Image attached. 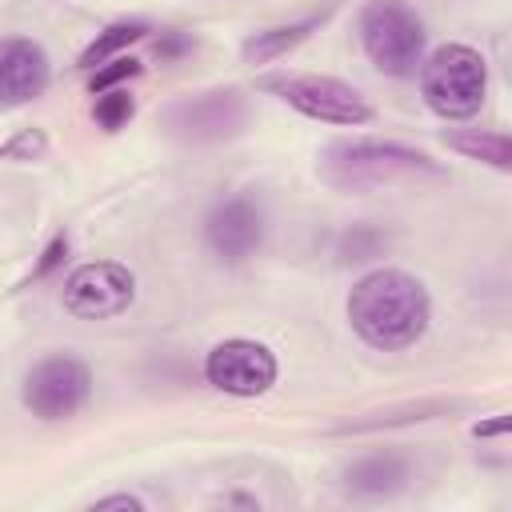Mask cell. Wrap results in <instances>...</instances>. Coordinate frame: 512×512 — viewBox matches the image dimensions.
<instances>
[{
	"label": "cell",
	"instance_id": "11",
	"mask_svg": "<svg viewBox=\"0 0 512 512\" xmlns=\"http://www.w3.org/2000/svg\"><path fill=\"white\" fill-rule=\"evenodd\" d=\"M48 84V56L40 44L8 36L0 40V104H24Z\"/></svg>",
	"mask_w": 512,
	"mask_h": 512
},
{
	"label": "cell",
	"instance_id": "18",
	"mask_svg": "<svg viewBox=\"0 0 512 512\" xmlns=\"http://www.w3.org/2000/svg\"><path fill=\"white\" fill-rule=\"evenodd\" d=\"M64 252H68V240H64V236H56V240H52V244L44 248V256H40V264L32 268V280H40V276H48V272H52V268H56V264L64 260Z\"/></svg>",
	"mask_w": 512,
	"mask_h": 512
},
{
	"label": "cell",
	"instance_id": "8",
	"mask_svg": "<svg viewBox=\"0 0 512 512\" xmlns=\"http://www.w3.org/2000/svg\"><path fill=\"white\" fill-rule=\"evenodd\" d=\"M204 376L208 384H216L220 392L232 396H260L264 388H272L276 380V360L264 344L256 340H224L208 352L204 360Z\"/></svg>",
	"mask_w": 512,
	"mask_h": 512
},
{
	"label": "cell",
	"instance_id": "7",
	"mask_svg": "<svg viewBox=\"0 0 512 512\" xmlns=\"http://www.w3.org/2000/svg\"><path fill=\"white\" fill-rule=\"evenodd\" d=\"M88 392H92V376L72 356H52V360L36 364L24 380V404L44 420H64V416L80 412Z\"/></svg>",
	"mask_w": 512,
	"mask_h": 512
},
{
	"label": "cell",
	"instance_id": "3",
	"mask_svg": "<svg viewBox=\"0 0 512 512\" xmlns=\"http://www.w3.org/2000/svg\"><path fill=\"white\" fill-rule=\"evenodd\" d=\"M360 40L368 60L388 76H416L424 60V24L400 0H372L360 12Z\"/></svg>",
	"mask_w": 512,
	"mask_h": 512
},
{
	"label": "cell",
	"instance_id": "16",
	"mask_svg": "<svg viewBox=\"0 0 512 512\" xmlns=\"http://www.w3.org/2000/svg\"><path fill=\"white\" fill-rule=\"evenodd\" d=\"M92 116H96V124H100V128L116 132V128H120V124H128V116H132V96H128L124 88L96 92V108H92Z\"/></svg>",
	"mask_w": 512,
	"mask_h": 512
},
{
	"label": "cell",
	"instance_id": "14",
	"mask_svg": "<svg viewBox=\"0 0 512 512\" xmlns=\"http://www.w3.org/2000/svg\"><path fill=\"white\" fill-rule=\"evenodd\" d=\"M148 28L140 24V20H124V24H112V28H104L88 48H84V56H80V64L84 68H96V64H104L112 52H120L124 44H132V40H140Z\"/></svg>",
	"mask_w": 512,
	"mask_h": 512
},
{
	"label": "cell",
	"instance_id": "1",
	"mask_svg": "<svg viewBox=\"0 0 512 512\" xmlns=\"http://www.w3.org/2000/svg\"><path fill=\"white\" fill-rule=\"evenodd\" d=\"M348 320L372 348L396 352L424 336L428 328V292L420 280L396 268L364 276L348 296Z\"/></svg>",
	"mask_w": 512,
	"mask_h": 512
},
{
	"label": "cell",
	"instance_id": "15",
	"mask_svg": "<svg viewBox=\"0 0 512 512\" xmlns=\"http://www.w3.org/2000/svg\"><path fill=\"white\" fill-rule=\"evenodd\" d=\"M452 148H460L464 156H476V160H488L496 168H508L512 164V148L504 136H484V132H456L448 136Z\"/></svg>",
	"mask_w": 512,
	"mask_h": 512
},
{
	"label": "cell",
	"instance_id": "6",
	"mask_svg": "<svg viewBox=\"0 0 512 512\" xmlns=\"http://www.w3.org/2000/svg\"><path fill=\"white\" fill-rule=\"evenodd\" d=\"M324 172L336 184H376L396 172H432L424 152L400 144H332L324 152Z\"/></svg>",
	"mask_w": 512,
	"mask_h": 512
},
{
	"label": "cell",
	"instance_id": "19",
	"mask_svg": "<svg viewBox=\"0 0 512 512\" xmlns=\"http://www.w3.org/2000/svg\"><path fill=\"white\" fill-rule=\"evenodd\" d=\"M96 508H140V500L136 496H104V500H96Z\"/></svg>",
	"mask_w": 512,
	"mask_h": 512
},
{
	"label": "cell",
	"instance_id": "12",
	"mask_svg": "<svg viewBox=\"0 0 512 512\" xmlns=\"http://www.w3.org/2000/svg\"><path fill=\"white\" fill-rule=\"evenodd\" d=\"M404 480V460L396 456H368L348 472L352 492H392Z\"/></svg>",
	"mask_w": 512,
	"mask_h": 512
},
{
	"label": "cell",
	"instance_id": "17",
	"mask_svg": "<svg viewBox=\"0 0 512 512\" xmlns=\"http://www.w3.org/2000/svg\"><path fill=\"white\" fill-rule=\"evenodd\" d=\"M140 72V64L132 60V56H120V60H112L108 68H96V76H92V92H108V88H116L120 80H128V76H136Z\"/></svg>",
	"mask_w": 512,
	"mask_h": 512
},
{
	"label": "cell",
	"instance_id": "2",
	"mask_svg": "<svg viewBox=\"0 0 512 512\" xmlns=\"http://www.w3.org/2000/svg\"><path fill=\"white\" fill-rule=\"evenodd\" d=\"M420 88H424L428 108L448 116V120H464V116L480 112L484 88H488V72H484L480 52L468 44L436 48L420 72Z\"/></svg>",
	"mask_w": 512,
	"mask_h": 512
},
{
	"label": "cell",
	"instance_id": "4",
	"mask_svg": "<svg viewBox=\"0 0 512 512\" xmlns=\"http://www.w3.org/2000/svg\"><path fill=\"white\" fill-rule=\"evenodd\" d=\"M132 296H136V280L116 260L80 264L64 280V308L80 320H108V316L124 312L132 304Z\"/></svg>",
	"mask_w": 512,
	"mask_h": 512
},
{
	"label": "cell",
	"instance_id": "9",
	"mask_svg": "<svg viewBox=\"0 0 512 512\" xmlns=\"http://www.w3.org/2000/svg\"><path fill=\"white\" fill-rule=\"evenodd\" d=\"M204 236H208V244H212V252L220 260H244L264 240V212L252 200L232 196V200H224V204H216L208 212Z\"/></svg>",
	"mask_w": 512,
	"mask_h": 512
},
{
	"label": "cell",
	"instance_id": "5",
	"mask_svg": "<svg viewBox=\"0 0 512 512\" xmlns=\"http://www.w3.org/2000/svg\"><path fill=\"white\" fill-rule=\"evenodd\" d=\"M264 88L280 92L304 116H316L328 124H364L372 116L368 100L332 76H272V80H264Z\"/></svg>",
	"mask_w": 512,
	"mask_h": 512
},
{
	"label": "cell",
	"instance_id": "13",
	"mask_svg": "<svg viewBox=\"0 0 512 512\" xmlns=\"http://www.w3.org/2000/svg\"><path fill=\"white\" fill-rule=\"evenodd\" d=\"M312 24H316V20H300V24H288V28L256 32V36L244 44V56H248V60H256V64H264V60H276L280 52H288L292 44H300V40H304V32H308Z\"/></svg>",
	"mask_w": 512,
	"mask_h": 512
},
{
	"label": "cell",
	"instance_id": "10",
	"mask_svg": "<svg viewBox=\"0 0 512 512\" xmlns=\"http://www.w3.org/2000/svg\"><path fill=\"white\" fill-rule=\"evenodd\" d=\"M244 124V100L236 92H204L168 112V128L188 140H220Z\"/></svg>",
	"mask_w": 512,
	"mask_h": 512
}]
</instances>
